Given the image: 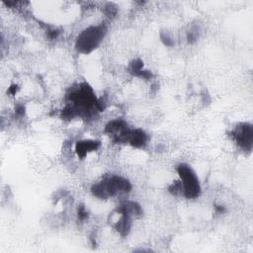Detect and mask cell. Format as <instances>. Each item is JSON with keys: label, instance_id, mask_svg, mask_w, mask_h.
Instances as JSON below:
<instances>
[{"label": "cell", "instance_id": "cell-4", "mask_svg": "<svg viewBox=\"0 0 253 253\" xmlns=\"http://www.w3.org/2000/svg\"><path fill=\"white\" fill-rule=\"evenodd\" d=\"M252 134H253L252 126L251 125H247V124L242 125V126H238L234 131V136L236 138L237 143L245 148L251 147Z\"/></svg>", "mask_w": 253, "mask_h": 253}, {"label": "cell", "instance_id": "cell-1", "mask_svg": "<svg viewBox=\"0 0 253 253\" xmlns=\"http://www.w3.org/2000/svg\"><path fill=\"white\" fill-rule=\"evenodd\" d=\"M104 36L102 27H91L85 30L77 40V48L79 51L87 53L93 50L101 42Z\"/></svg>", "mask_w": 253, "mask_h": 253}, {"label": "cell", "instance_id": "cell-3", "mask_svg": "<svg viewBox=\"0 0 253 253\" xmlns=\"http://www.w3.org/2000/svg\"><path fill=\"white\" fill-rule=\"evenodd\" d=\"M178 172L182 179V185L185 196L189 199L198 197L200 193V184L193 170L189 166L181 165L178 168Z\"/></svg>", "mask_w": 253, "mask_h": 253}, {"label": "cell", "instance_id": "cell-5", "mask_svg": "<svg viewBox=\"0 0 253 253\" xmlns=\"http://www.w3.org/2000/svg\"><path fill=\"white\" fill-rule=\"evenodd\" d=\"M97 145H98L97 141H90V140L80 141L76 145V151H77L79 156L83 157V156L86 155L87 152L92 151L93 149H95L97 147Z\"/></svg>", "mask_w": 253, "mask_h": 253}, {"label": "cell", "instance_id": "cell-2", "mask_svg": "<svg viewBox=\"0 0 253 253\" xmlns=\"http://www.w3.org/2000/svg\"><path fill=\"white\" fill-rule=\"evenodd\" d=\"M129 189V184L127 181L120 178L113 177L107 181L98 184L94 188V194L100 198H107L109 196H114L120 192H126Z\"/></svg>", "mask_w": 253, "mask_h": 253}]
</instances>
